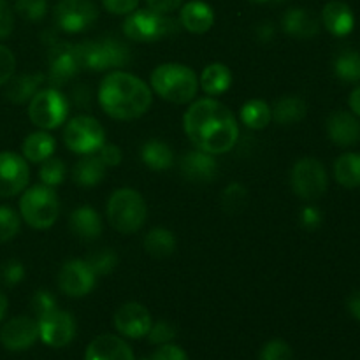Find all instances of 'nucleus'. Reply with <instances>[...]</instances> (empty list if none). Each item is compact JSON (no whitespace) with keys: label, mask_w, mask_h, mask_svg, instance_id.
Returning a JSON list of instances; mask_svg holds the SVG:
<instances>
[{"label":"nucleus","mask_w":360,"mask_h":360,"mask_svg":"<svg viewBox=\"0 0 360 360\" xmlns=\"http://www.w3.org/2000/svg\"><path fill=\"white\" fill-rule=\"evenodd\" d=\"M105 165L98 155H84L72 169V179L77 186H95L104 179Z\"/></svg>","instance_id":"nucleus-29"},{"label":"nucleus","mask_w":360,"mask_h":360,"mask_svg":"<svg viewBox=\"0 0 360 360\" xmlns=\"http://www.w3.org/2000/svg\"><path fill=\"white\" fill-rule=\"evenodd\" d=\"M290 183L297 197L304 200H316L327 192L329 176H327L326 167L320 160L301 158L292 167Z\"/></svg>","instance_id":"nucleus-10"},{"label":"nucleus","mask_w":360,"mask_h":360,"mask_svg":"<svg viewBox=\"0 0 360 360\" xmlns=\"http://www.w3.org/2000/svg\"><path fill=\"white\" fill-rule=\"evenodd\" d=\"M322 224V213L316 207H304L301 211V225L304 229H316Z\"/></svg>","instance_id":"nucleus-49"},{"label":"nucleus","mask_w":360,"mask_h":360,"mask_svg":"<svg viewBox=\"0 0 360 360\" xmlns=\"http://www.w3.org/2000/svg\"><path fill=\"white\" fill-rule=\"evenodd\" d=\"M39 178H41L42 185L51 186V188L62 185L63 178H65V164L62 158L49 157L48 160L42 162L41 169H39Z\"/></svg>","instance_id":"nucleus-35"},{"label":"nucleus","mask_w":360,"mask_h":360,"mask_svg":"<svg viewBox=\"0 0 360 360\" xmlns=\"http://www.w3.org/2000/svg\"><path fill=\"white\" fill-rule=\"evenodd\" d=\"M334 178L345 188H359L360 186V153L340 155L334 162Z\"/></svg>","instance_id":"nucleus-31"},{"label":"nucleus","mask_w":360,"mask_h":360,"mask_svg":"<svg viewBox=\"0 0 360 360\" xmlns=\"http://www.w3.org/2000/svg\"><path fill=\"white\" fill-rule=\"evenodd\" d=\"M30 308L37 319L39 316L46 315V313L53 311V309L56 308L55 295H53L49 290H37L34 294V297H32Z\"/></svg>","instance_id":"nucleus-43"},{"label":"nucleus","mask_w":360,"mask_h":360,"mask_svg":"<svg viewBox=\"0 0 360 360\" xmlns=\"http://www.w3.org/2000/svg\"><path fill=\"white\" fill-rule=\"evenodd\" d=\"M150 311L139 302H127L120 306L115 313V327L123 338L129 340H141L146 338L151 329Z\"/></svg>","instance_id":"nucleus-17"},{"label":"nucleus","mask_w":360,"mask_h":360,"mask_svg":"<svg viewBox=\"0 0 360 360\" xmlns=\"http://www.w3.org/2000/svg\"><path fill=\"white\" fill-rule=\"evenodd\" d=\"M183 127L193 146L210 155L227 153L239 137L234 112L211 97L199 98L186 109Z\"/></svg>","instance_id":"nucleus-1"},{"label":"nucleus","mask_w":360,"mask_h":360,"mask_svg":"<svg viewBox=\"0 0 360 360\" xmlns=\"http://www.w3.org/2000/svg\"><path fill=\"white\" fill-rule=\"evenodd\" d=\"M347 308H348V313L360 322V288L359 290L352 292L350 297H348L347 301Z\"/></svg>","instance_id":"nucleus-51"},{"label":"nucleus","mask_w":360,"mask_h":360,"mask_svg":"<svg viewBox=\"0 0 360 360\" xmlns=\"http://www.w3.org/2000/svg\"><path fill=\"white\" fill-rule=\"evenodd\" d=\"M334 72L343 83H360V53L345 49L334 60Z\"/></svg>","instance_id":"nucleus-34"},{"label":"nucleus","mask_w":360,"mask_h":360,"mask_svg":"<svg viewBox=\"0 0 360 360\" xmlns=\"http://www.w3.org/2000/svg\"><path fill=\"white\" fill-rule=\"evenodd\" d=\"M259 360H295L294 350L283 340H271L260 350Z\"/></svg>","instance_id":"nucleus-39"},{"label":"nucleus","mask_w":360,"mask_h":360,"mask_svg":"<svg viewBox=\"0 0 360 360\" xmlns=\"http://www.w3.org/2000/svg\"><path fill=\"white\" fill-rule=\"evenodd\" d=\"M39 340V323L30 316H14L0 329V343L9 352H23Z\"/></svg>","instance_id":"nucleus-16"},{"label":"nucleus","mask_w":360,"mask_h":360,"mask_svg":"<svg viewBox=\"0 0 360 360\" xmlns=\"http://www.w3.org/2000/svg\"><path fill=\"white\" fill-rule=\"evenodd\" d=\"M231 84L232 72L225 63H210V65L202 70V74H200L199 86L202 88V91L207 97H218V95L225 94V91L231 88Z\"/></svg>","instance_id":"nucleus-26"},{"label":"nucleus","mask_w":360,"mask_h":360,"mask_svg":"<svg viewBox=\"0 0 360 360\" xmlns=\"http://www.w3.org/2000/svg\"><path fill=\"white\" fill-rule=\"evenodd\" d=\"M151 359L153 360H188V355H186V352L183 350L181 347H178V345L167 343V345H160V347L157 348V352L151 355Z\"/></svg>","instance_id":"nucleus-45"},{"label":"nucleus","mask_w":360,"mask_h":360,"mask_svg":"<svg viewBox=\"0 0 360 360\" xmlns=\"http://www.w3.org/2000/svg\"><path fill=\"white\" fill-rule=\"evenodd\" d=\"M273 120L280 125H294L299 123L308 112V105L297 95H283L271 105Z\"/></svg>","instance_id":"nucleus-28"},{"label":"nucleus","mask_w":360,"mask_h":360,"mask_svg":"<svg viewBox=\"0 0 360 360\" xmlns=\"http://www.w3.org/2000/svg\"><path fill=\"white\" fill-rule=\"evenodd\" d=\"M255 4H280V2H287V0H252Z\"/></svg>","instance_id":"nucleus-55"},{"label":"nucleus","mask_w":360,"mask_h":360,"mask_svg":"<svg viewBox=\"0 0 360 360\" xmlns=\"http://www.w3.org/2000/svg\"><path fill=\"white\" fill-rule=\"evenodd\" d=\"M86 260L90 264V267L94 269V273L97 276H104V274H109L115 271V267L118 266V255L112 252L111 248H101L97 252L90 253Z\"/></svg>","instance_id":"nucleus-36"},{"label":"nucleus","mask_w":360,"mask_h":360,"mask_svg":"<svg viewBox=\"0 0 360 360\" xmlns=\"http://www.w3.org/2000/svg\"><path fill=\"white\" fill-rule=\"evenodd\" d=\"M95 283H97V274L86 260H69L63 264L58 273V288L69 297H84L94 290Z\"/></svg>","instance_id":"nucleus-13"},{"label":"nucleus","mask_w":360,"mask_h":360,"mask_svg":"<svg viewBox=\"0 0 360 360\" xmlns=\"http://www.w3.org/2000/svg\"><path fill=\"white\" fill-rule=\"evenodd\" d=\"M148 217L146 200L137 190L118 188L108 200V220L120 234H134L144 225Z\"/></svg>","instance_id":"nucleus-5"},{"label":"nucleus","mask_w":360,"mask_h":360,"mask_svg":"<svg viewBox=\"0 0 360 360\" xmlns=\"http://www.w3.org/2000/svg\"><path fill=\"white\" fill-rule=\"evenodd\" d=\"M56 148V141L51 134H48V130H39V132L30 134L27 139L23 141V157L27 162L32 164H42L44 160H48L49 157H53V151Z\"/></svg>","instance_id":"nucleus-27"},{"label":"nucleus","mask_w":360,"mask_h":360,"mask_svg":"<svg viewBox=\"0 0 360 360\" xmlns=\"http://www.w3.org/2000/svg\"><path fill=\"white\" fill-rule=\"evenodd\" d=\"M46 81L44 74H20L13 76L6 83V98L14 104L28 102L39 91L41 84Z\"/></svg>","instance_id":"nucleus-25"},{"label":"nucleus","mask_w":360,"mask_h":360,"mask_svg":"<svg viewBox=\"0 0 360 360\" xmlns=\"http://www.w3.org/2000/svg\"><path fill=\"white\" fill-rule=\"evenodd\" d=\"M21 227V217L9 206H0V243L16 238Z\"/></svg>","instance_id":"nucleus-37"},{"label":"nucleus","mask_w":360,"mask_h":360,"mask_svg":"<svg viewBox=\"0 0 360 360\" xmlns=\"http://www.w3.org/2000/svg\"><path fill=\"white\" fill-rule=\"evenodd\" d=\"M55 23L67 34L88 30L97 21L98 9L91 0H60L53 11Z\"/></svg>","instance_id":"nucleus-11"},{"label":"nucleus","mask_w":360,"mask_h":360,"mask_svg":"<svg viewBox=\"0 0 360 360\" xmlns=\"http://www.w3.org/2000/svg\"><path fill=\"white\" fill-rule=\"evenodd\" d=\"M30 179V169L21 155L0 153V197H14L23 192Z\"/></svg>","instance_id":"nucleus-15"},{"label":"nucleus","mask_w":360,"mask_h":360,"mask_svg":"<svg viewBox=\"0 0 360 360\" xmlns=\"http://www.w3.org/2000/svg\"><path fill=\"white\" fill-rule=\"evenodd\" d=\"M98 158H101L102 164H104L105 167H116V165H120V162H122L123 155L122 150H120L116 144H104V146L98 150Z\"/></svg>","instance_id":"nucleus-48"},{"label":"nucleus","mask_w":360,"mask_h":360,"mask_svg":"<svg viewBox=\"0 0 360 360\" xmlns=\"http://www.w3.org/2000/svg\"><path fill=\"white\" fill-rule=\"evenodd\" d=\"M327 134L334 144L341 148L355 146L360 141V120L350 111H334L327 118Z\"/></svg>","instance_id":"nucleus-18"},{"label":"nucleus","mask_w":360,"mask_h":360,"mask_svg":"<svg viewBox=\"0 0 360 360\" xmlns=\"http://www.w3.org/2000/svg\"><path fill=\"white\" fill-rule=\"evenodd\" d=\"M322 25L327 28V32L336 37H345L355 27L354 11L348 4L333 0V2L326 4V7L322 9Z\"/></svg>","instance_id":"nucleus-23"},{"label":"nucleus","mask_w":360,"mask_h":360,"mask_svg":"<svg viewBox=\"0 0 360 360\" xmlns=\"http://www.w3.org/2000/svg\"><path fill=\"white\" fill-rule=\"evenodd\" d=\"M25 278V267L20 260L11 259L7 262L2 264L0 267V281H2L6 287H16L18 283H21Z\"/></svg>","instance_id":"nucleus-41"},{"label":"nucleus","mask_w":360,"mask_h":360,"mask_svg":"<svg viewBox=\"0 0 360 360\" xmlns=\"http://www.w3.org/2000/svg\"><path fill=\"white\" fill-rule=\"evenodd\" d=\"M6 313H7V297L0 292V323H2Z\"/></svg>","instance_id":"nucleus-54"},{"label":"nucleus","mask_w":360,"mask_h":360,"mask_svg":"<svg viewBox=\"0 0 360 360\" xmlns=\"http://www.w3.org/2000/svg\"><path fill=\"white\" fill-rule=\"evenodd\" d=\"M60 200L55 190L46 185H35L25 190L20 199V217L37 231L53 227L58 220Z\"/></svg>","instance_id":"nucleus-6"},{"label":"nucleus","mask_w":360,"mask_h":360,"mask_svg":"<svg viewBox=\"0 0 360 360\" xmlns=\"http://www.w3.org/2000/svg\"><path fill=\"white\" fill-rule=\"evenodd\" d=\"M69 115V101L58 88L39 90L28 104V118L42 130L58 129Z\"/></svg>","instance_id":"nucleus-8"},{"label":"nucleus","mask_w":360,"mask_h":360,"mask_svg":"<svg viewBox=\"0 0 360 360\" xmlns=\"http://www.w3.org/2000/svg\"><path fill=\"white\" fill-rule=\"evenodd\" d=\"M348 104H350L352 112H354V115H357L360 118V83L357 84V88H355V90L350 94Z\"/></svg>","instance_id":"nucleus-52"},{"label":"nucleus","mask_w":360,"mask_h":360,"mask_svg":"<svg viewBox=\"0 0 360 360\" xmlns=\"http://www.w3.org/2000/svg\"><path fill=\"white\" fill-rule=\"evenodd\" d=\"M239 118L245 123L248 129L253 130H262L273 122V112H271V105L267 104L262 98H253L248 101L241 108Z\"/></svg>","instance_id":"nucleus-33"},{"label":"nucleus","mask_w":360,"mask_h":360,"mask_svg":"<svg viewBox=\"0 0 360 360\" xmlns=\"http://www.w3.org/2000/svg\"><path fill=\"white\" fill-rule=\"evenodd\" d=\"M63 143L72 153L94 155L105 144L104 127L94 116H76L63 130Z\"/></svg>","instance_id":"nucleus-9"},{"label":"nucleus","mask_w":360,"mask_h":360,"mask_svg":"<svg viewBox=\"0 0 360 360\" xmlns=\"http://www.w3.org/2000/svg\"><path fill=\"white\" fill-rule=\"evenodd\" d=\"M176 334H178V330H176V327L171 322H167V320H158V322L151 323V329L146 338L151 345L160 347V345L171 343L176 338Z\"/></svg>","instance_id":"nucleus-40"},{"label":"nucleus","mask_w":360,"mask_h":360,"mask_svg":"<svg viewBox=\"0 0 360 360\" xmlns=\"http://www.w3.org/2000/svg\"><path fill=\"white\" fill-rule=\"evenodd\" d=\"M183 176L193 183H211L217 178L218 165L214 155L206 153L202 150H190L181 157L179 164Z\"/></svg>","instance_id":"nucleus-20"},{"label":"nucleus","mask_w":360,"mask_h":360,"mask_svg":"<svg viewBox=\"0 0 360 360\" xmlns=\"http://www.w3.org/2000/svg\"><path fill=\"white\" fill-rule=\"evenodd\" d=\"M179 23L190 34L202 35L214 25V11L202 0H190L179 11Z\"/></svg>","instance_id":"nucleus-22"},{"label":"nucleus","mask_w":360,"mask_h":360,"mask_svg":"<svg viewBox=\"0 0 360 360\" xmlns=\"http://www.w3.org/2000/svg\"><path fill=\"white\" fill-rule=\"evenodd\" d=\"M76 56L81 70L104 72V70L120 69L130 63L132 53L125 42L115 35H108L98 41H86L76 44Z\"/></svg>","instance_id":"nucleus-4"},{"label":"nucleus","mask_w":360,"mask_h":360,"mask_svg":"<svg viewBox=\"0 0 360 360\" xmlns=\"http://www.w3.org/2000/svg\"><path fill=\"white\" fill-rule=\"evenodd\" d=\"M141 158L151 171H167L174 165V151L169 144L151 139L141 148Z\"/></svg>","instance_id":"nucleus-30"},{"label":"nucleus","mask_w":360,"mask_h":360,"mask_svg":"<svg viewBox=\"0 0 360 360\" xmlns=\"http://www.w3.org/2000/svg\"><path fill=\"white\" fill-rule=\"evenodd\" d=\"M77 72H81L76 56V44L70 42H58L48 53V76L46 81L53 88H60L72 79Z\"/></svg>","instance_id":"nucleus-14"},{"label":"nucleus","mask_w":360,"mask_h":360,"mask_svg":"<svg viewBox=\"0 0 360 360\" xmlns=\"http://www.w3.org/2000/svg\"><path fill=\"white\" fill-rule=\"evenodd\" d=\"M39 340L51 348H63L76 338V319L69 311L55 308L53 311L39 316Z\"/></svg>","instance_id":"nucleus-12"},{"label":"nucleus","mask_w":360,"mask_h":360,"mask_svg":"<svg viewBox=\"0 0 360 360\" xmlns=\"http://www.w3.org/2000/svg\"><path fill=\"white\" fill-rule=\"evenodd\" d=\"M281 28L290 37L306 41L319 35L320 20L313 11L304 7H292L281 18Z\"/></svg>","instance_id":"nucleus-21"},{"label":"nucleus","mask_w":360,"mask_h":360,"mask_svg":"<svg viewBox=\"0 0 360 360\" xmlns=\"http://www.w3.org/2000/svg\"><path fill=\"white\" fill-rule=\"evenodd\" d=\"M14 30V14L6 0H0V39H7Z\"/></svg>","instance_id":"nucleus-46"},{"label":"nucleus","mask_w":360,"mask_h":360,"mask_svg":"<svg viewBox=\"0 0 360 360\" xmlns=\"http://www.w3.org/2000/svg\"><path fill=\"white\" fill-rule=\"evenodd\" d=\"M16 70V58L7 46L0 44V86L6 84Z\"/></svg>","instance_id":"nucleus-44"},{"label":"nucleus","mask_w":360,"mask_h":360,"mask_svg":"<svg viewBox=\"0 0 360 360\" xmlns=\"http://www.w3.org/2000/svg\"><path fill=\"white\" fill-rule=\"evenodd\" d=\"M14 11L28 21H41L48 14V0H16Z\"/></svg>","instance_id":"nucleus-38"},{"label":"nucleus","mask_w":360,"mask_h":360,"mask_svg":"<svg viewBox=\"0 0 360 360\" xmlns=\"http://www.w3.org/2000/svg\"><path fill=\"white\" fill-rule=\"evenodd\" d=\"M144 250L155 259H165L176 250V238L169 229L155 227L144 236Z\"/></svg>","instance_id":"nucleus-32"},{"label":"nucleus","mask_w":360,"mask_h":360,"mask_svg":"<svg viewBox=\"0 0 360 360\" xmlns=\"http://www.w3.org/2000/svg\"><path fill=\"white\" fill-rule=\"evenodd\" d=\"M151 88L158 97L172 104H188L199 90V77L183 63H162L151 72Z\"/></svg>","instance_id":"nucleus-3"},{"label":"nucleus","mask_w":360,"mask_h":360,"mask_svg":"<svg viewBox=\"0 0 360 360\" xmlns=\"http://www.w3.org/2000/svg\"><path fill=\"white\" fill-rule=\"evenodd\" d=\"M84 360H136L130 345L115 334H101L90 341Z\"/></svg>","instance_id":"nucleus-19"},{"label":"nucleus","mask_w":360,"mask_h":360,"mask_svg":"<svg viewBox=\"0 0 360 360\" xmlns=\"http://www.w3.org/2000/svg\"><path fill=\"white\" fill-rule=\"evenodd\" d=\"M141 360H153V359H151V357H143Z\"/></svg>","instance_id":"nucleus-56"},{"label":"nucleus","mask_w":360,"mask_h":360,"mask_svg":"<svg viewBox=\"0 0 360 360\" xmlns=\"http://www.w3.org/2000/svg\"><path fill=\"white\" fill-rule=\"evenodd\" d=\"M69 225L72 234L83 241H94L102 234L101 214L91 206H79L74 210L70 213Z\"/></svg>","instance_id":"nucleus-24"},{"label":"nucleus","mask_w":360,"mask_h":360,"mask_svg":"<svg viewBox=\"0 0 360 360\" xmlns=\"http://www.w3.org/2000/svg\"><path fill=\"white\" fill-rule=\"evenodd\" d=\"M221 202H224V207L231 213H236V211L241 210L246 202V190L243 188L239 183H232V185L227 186V190L224 192V197H221Z\"/></svg>","instance_id":"nucleus-42"},{"label":"nucleus","mask_w":360,"mask_h":360,"mask_svg":"<svg viewBox=\"0 0 360 360\" xmlns=\"http://www.w3.org/2000/svg\"><path fill=\"white\" fill-rule=\"evenodd\" d=\"M105 11L116 16H123V14H130L132 11L137 9L139 0H102Z\"/></svg>","instance_id":"nucleus-47"},{"label":"nucleus","mask_w":360,"mask_h":360,"mask_svg":"<svg viewBox=\"0 0 360 360\" xmlns=\"http://www.w3.org/2000/svg\"><path fill=\"white\" fill-rule=\"evenodd\" d=\"M181 2L183 0H146L150 9L157 11V13H162V14H171L172 11L179 9Z\"/></svg>","instance_id":"nucleus-50"},{"label":"nucleus","mask_w":360,"mask_h":360,"mask_svg":"<svg viewBox=\"0 0 360 360\" xmlns=\"http://www.w3.org/2000/svg\"><path fill=\"white\" fill-rule=\"evenodd\" d=\"M176 30H178V21L150 7L132 11L123 21V34L127 39L136 42H157L176 34Z\"/></svg>","instance_id":"nucleus-7"},{"label":"nucleus","mask_w":360,"mask_h":360,"mask_svg":"<svg viewBox=\"0 0 360 360\" xmlns=\"http://www.w3.org/2000/svg\"><path fill=\"white\" fill-rule=\"evenodd\" d=\"M151 88L125 70H111L98 86V104L112 120L132 122L151 108Z\"/></svg>","instance_id":"nucleus-2"},{"label":"nucleus","mask_w":360,"mask_h":360,"mask_svg":"<svg viewBox=\"0 0 360 360\" xmlns=\"http://www.w3.org/2000/svg\"><path fill=\"white\" fill-rule=\"evenodd\" d=\"M273 32L274 28L271 27V23H262L259 27V39L260 41H269L273 37Z\"/></svg>","instance_id":"nucleus-53"}]
</instances>
